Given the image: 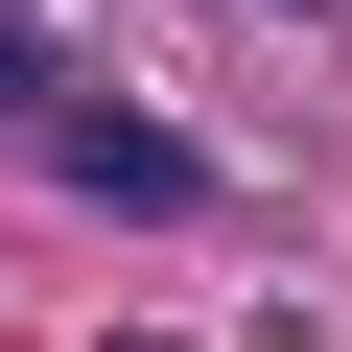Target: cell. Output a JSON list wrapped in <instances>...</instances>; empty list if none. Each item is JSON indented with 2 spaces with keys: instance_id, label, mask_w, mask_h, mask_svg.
I'll list each match as a JSON object with an SVG mask.
<instances>
[{
  "instance_id": "1",
  "label": "cell",
  "mask_w": 352,
  "mask_h": 352,
  "mask_svg": "<svg viewBox=\"0 0 352 352\" xmlns=\"http://www.w3.org/2000/svg\"><path fill=\"white\" fill-rule=\"evenodd\" d=\"M47 164L118 188V212H212V141L188 118H118V94H47Z\"/></svg>"
},
{
  "instance_id": "2",
  "label": "cell",
  "mask_w": 352,
  "mask_h": 352,
  "mask_svg": "<svg viewBox=\"0 0 352 352\" xmlns=\"http://www.w3.org/2000/svg\"><path fill=\"white\" fill-rule=\"evenodd\" d=\"M0 118H47V47H24V24H0Z\"/></svg>"
}]
</instances>
